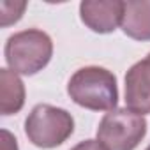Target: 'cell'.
<instances>
[{
    "mask_svg": "<svg viewBox=\"0 0 150 150\" xmlns=\"http://www.w3.org/2000/svg\"><path fill=\"white\" fill-rule=\"evenodd\" d=\"M67 96L85 110L113 111L118 104L117 76L106 67H81L69 78Z\"/></svg>",
    "mask_w": 150,
    "mask_h": 150,
    "instance_id": "cell-1",
    "label": "cell"
},
{
    "mask_svg": "<svg viewBox=\"0 0 150 150\" xmlns=\"http://www.w3.org/2000/svg\"><path fill=\"white\" fill-rule=\"evenodd\" d=\"M120 27L134 41H150V0H127Z\"/></svg>",
    "mask_w": 150,
    "mask_h": 150,
    "instance_id": "cell-7",
    "label": "cell"
},
{
    "mask_svg": "<svg viewBox=\"0 0 150 150\" xmlns=\"http://www.w3.org/2000/svg\"><path fill=\"white\" fill-rule=\"evenodd\" d=\"M4 57L11 71L23 76H34L42 71L53 57L51 37L39 28H27L9 35Z\"/></svg>",
    "mask_w": 150,
    "mask_h": 150,
    "instance_id": "cell-2",
    "label": "cell"
},
{
    "mask_svg": "<svg viewBox=\"0 0 150 150\" xmlns=\"http://www.w3.org/2000/svg\"><path fill=\"white\" fill-rule=\"evenodd\" d=\"M122 0H83L80 4V18L87 28L96 34H111L122 23Z\"/></svg>",
    "mask_w": 150,
    "mask_h": 150,
    "instance_id": "cell-5",
    "label": "cell"
},
{
    "mask_svg": "<svg viewBox=\"0 0 150 150\" xmlns=\"http://www.w3.org/2000/svg\"><path fill=\"white\" fill-rule=\"evenodd\" d=\"M74 132L72 115L53 104H37L25 120L28 141L39 148H57Z\"/></svg>",
    "mask_w": 150,
    "mask_h": 150,
    "instance_id": "cell-3",
    "label": "cell"
},
{
    "mask_svg": "<svg viewBox=\"0 0 150 150\" xmlns=\"http://www.w3.org/2000/svg\"><path fill=\"white\" fill-rule=\"evenodd\" d=\"M2 150H20L16 138L7 129H2Z\"/></svg>",
    "mask_w": 150,
    "mask_h": 150,
    "instance_id": "cell-10",
    "label": "cell"
},
{
    "mask_svg": "<svg viewBox=\"0 0 150 150\" xmlns=\"http://www.w3.org/2000/svg\"><path fill=\"white\" fill-rule=\"evenodd\" d=\"M27 9V2H13V0H0V27H9L21 20Z\"/></svg>",
    "mask_w": 150,
    "mask_h": 150,
    "instance_id": "cell-9",
    "label": "cell"
},
{
    "mask_svg": "<svg viewBox=\"0 0 150 150\" xmlns=\"http://www.w3.org/2000/svg\"><path fill=\"white\" fill-rule=\"evenodd\" d=\"M25 85L11 69H0V113L4 117L16 115L25 106Z\"/></svg>",
    "mask_w": 150,
    "mask_h": 150,
    "instance_id": "cell-8",
    "label": "cell"
},
{
    "mask_svg": "<svg viewBox=\"0 0 150 150\" xmlns=\"http://www.w3.org/2000/svg\"><path fill=\"white\" fill-rule=\"evenodd\" d=\"M145 150H150V145H148V146H146V148H145Z\"/></svg>",
    "mask_w": 150,
    "mask_h": 150,
    "instance_id": "cell-12",
    "label": "cell"
},
{
    "mask_svg": "<svg viewBox=\"0 0 150 150\" xmlns=\"http://www.w3.org/2000/svg\"><path fill=\"white\" fill-rule=\"evenodd\" d=\"M71 150H106L97 139H85V141H80L78 145H74Z\"/></svg>",
    "mask_w": 150,
    "mask_h": 150,
    "instance_id": "cell-11",
    "label": "cell"
},
{
    "mask_svg": "<svg viewBox=\"0 0 150 150\" xmlns=\"http://www.w3.org/2000/svg\"><path fill=\"white\" fill-rule=\"evenodd\" d=\"M125 108L138 115H150V53L125 72Z\"/></svg>",
    "mask_w": 150,
    "mask_h": 150,
    "instance_id": "cell-6",
    "label": "cell"
},
{
    "mask_svg": "<svg viewBox=\"0 0 150 150\" xmlns=\"http://www.w3.org/2000/svg\"><path fill=\"white\" fill-rule=\"evenodd\" d=\"M146 134V120L127 108L108 111L97 127V141L106 150H134Z\"/></svg>",
    "mask_w": 150,
    "mask_h": 150,
    "instance_id": "cell-4",
    "label": "cell"
}]
</instances>
